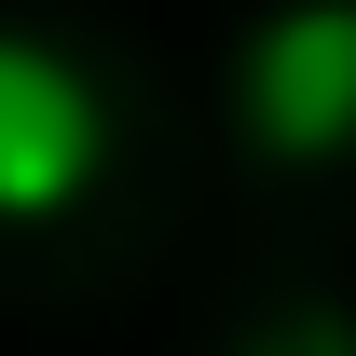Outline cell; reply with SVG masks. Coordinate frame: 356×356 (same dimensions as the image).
I'll use <instances>...</instances> for the list:
<instances>
[{"mask_svg": "<svg viewBox=\"0 0 356 356\" xmlns=\"http://www.w3.org/2000/svg\"><path fill=\"white\" fill-rule=\"evenodd\" d=\"M233 356H356V315L343 302H288V315H261Z\"/></svg>", "mask_w": 356, "mask_h": 356, "instance_id": "3957f363", "label": "cell"}, {"mask_svg": "<svg viewBox=\"0 0 356 356\" xmlns=\"http://www.w3.org/2000/svg\"><path fill=\"white\" fill-rule=\"evenodd\" d=\"M110 178V96L42 28H0V220H69Z\"/></svg>", "mask_w": 356, "mask_h": 356, "instance_id": "7a4b0ae2", "label": "cell"}, {"mask_svg": "<svg viewBox=\"0 0 356 356\" xmlns=\"http://www.w3.org/2000/svg\"><path fill=\"white\" fill-rule=\"evenodd\" d=\"M233 137L261 165H343L356 151V0H274L233 42Z\"/></svg>", "mask_w": 356, "mask_h": 356, "instance_id": "6da1fadb", "label": "cell"}]
</instances>
